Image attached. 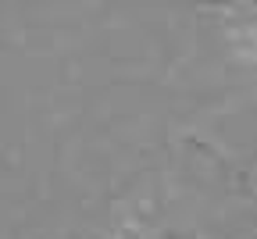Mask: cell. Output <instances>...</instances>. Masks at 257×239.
<instances>
[{
  "label": "cell",
  "mask_w": 257,
  "mask_h": 239,
  "mask_svg": "<svg viewBox=\"0 0 257 239\" xmlns=\"http://www.w3.org/2000/svg\"><path fill=\"white\" fill-rule=\"evenodd\" d=\"M118 239H197L186 228H175V225H154V221H143V225H133L125 228Z\"/></svg>",
  "instance_id": "obj_1"
},
{
  "label": "cell",
  "mask_w": 257,
  "mask_h": 239,
  "mask_svg": "<svg viewBox=\"0 0 257 239\" xmlns=\"http://www.w3.org/2000/svg\"><path fill=\"white\" fill-rule=\"evenodd\" d=\"M236 15V25L243 32V40L257 47V4H243V8H232Z\"/></svg>",
  "instance_id": "obj_2"
}]
</instances>
